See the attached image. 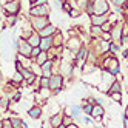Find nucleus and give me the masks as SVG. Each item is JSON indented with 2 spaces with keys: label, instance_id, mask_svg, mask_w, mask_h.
<instances>
[{
  "label": "nucleus",
  "instance_id": "obj_33",
  "mask_svg": "<svg viewBox=\"0 0 128 128\" xmlns=\"http://www.w3.org/2000/svg\"><path fill=\"white\" fill-rule=\"evenodd\" d=\"M17 22V19H16V16H10V19H8V25H14Z\"/></svg>",
  "mask_w": 128,
  "mask_h": 128
},
{
  "label": "nucleus",
  "instance_id": "obj_42",
  "mask_svg": "<svg viewBox=\"0 0 128 128\" xmlns=\"http://www.w3.org/2000/svg\"><path fill=\"white\" fill-rule=\"evenodd\" d=\"M125 117H128V106H126V111H125Z\"/></svg>",
  "mask_w": 128,
  "mask_h": 128
},
{
  "label": "nucleus",
  "instance_id": "obj_28",
  "mask_svg": "<svg viewBox=\"0 0 128 128\" xmlns=\"http://www.w3.org/2000/svg\"><path fill=\"white\" fill-rule=\"evenodd\" d=\"M110 96H111L116 102H120V100H122V93H113V94H110Z\"/></svg>",
  "mask_w": 128,
  "mask_h": 128
},
{
  "label": "nucleus",
  "instance_id": "obj_39",
  "mask_svg": "<svg viewBox=\"0 0 128 128\" xmlns=\"http://www.w3.org/2000/svg\"><path fill=\"white\" fill-rule=\"evenodd\" d=\"M8 2H11V0H0V3H2V5H6Z\"/></svg>",
  "mask_w": 128,
  "mask_h": 128
},
{
  "label": "nucleus",
  "instance_id": "obj_25",
  "mask_svg": "<svg viewBox=\"0 0 128 128\" xmlns=\"http://www.w3.org/2000/svg\"><path fill=\"white\" fill-rule=\"evenodd\" d=\"M80 111H82L80 106H77V105L72 106V116H74V117H79V116H80Z\"/></svg>",
  "mask_w": 128,
  "mask_h": 128
},
{
  "label": "nucleus",
  "instance_id": "obj_11",
  "mask_svg": "<svg viewBox=\"0 0 128 128\" xmlns=\"http://www.w3.org/2000/svg\"><path fill=\"white\" fill-rule=\"evenodd\" d=\"M54 32H56V28H54L52 25H48V26H45L43 30L39 31V36H40V39L42 37H51Z\"/></svg>",
  "mask_w": 128,
  "mask_h": 128
},
{
  "label": "nucleus",
  "instance_id": "obj_22",
  "mask_svg": "<svg viewBox=\"0 0 128 128\" xmlns=\"http://www.w3.org/2000/svg\"><path fill=\"white\" fill-rule=\"evenodd\" d=\"M116 8H124L125 6V3H126V0H110Z\"/></svg>",
  "mask_w": 128,
  "mask_h": 128
},
{
  "label": "nucleus",
  "instance_id": "obj_34",
  "mask_svg": "<svg viewBox=\"0 0 128 128\" xmlns=\"http://www.w3.org/2000/svg\"><path fill=\"white\" fill-rule=\"evenodd\" d=\"M120 43L122 45H126L128 43V36H122V37H120Z\"/></svg>",
  "mask_w": 128,
  "mask_h": 128
},
{
  "label": "nucleus",
  "instance_id": "obj_24",
  "mask_svg": "<svg viewBox=\"0 0 128 128\" xmlns=\"http://www.w3.org/2000/svg\"><path fill=\"white\" fill-rule=\"evenodd\" d=\"M93 106H94L93 104H86L82 110H84V113H85V114H91V111H93Z\"/></svg>",
  "mask_w": 128,
  "mask_h": 128
},
{
  "label": "nucleus",
  "instance_id": "obj_19",
  "mask_svg": "<svg viewBox=\"0 0 128 128\" xmlns=\"http://www.w3.org/2000/svg\"><path fill=\"white\" fill-rule=\"evenodd\" d=\"M46 59H48V56H46V52H45V51H42L40 54H39V56L37 57H36V62H37V65H43V63L45 62H46Z\"/></svg>",
  "mask_w": 128,
  "mask_h": 128
},
{
  "label": "nucleus",
  "instance_id": "obj_13",
  "mask_svg": "<svg viewBox=\"0 0 128 128\" xmlns=\"http://www.w3.org/2000/svg\"><path fill=\"white\" fill-rule=\"evenodd\" d=\"M113 93H122V86H120V82H119V80H114L113 84H111V86H110L108 91H106L108 96L113 94Z\"/></svg>",
  "mask_w": 128,
  "mask_h": 128
},
{
  "label": "nucleus",
  "instance_id": "obj_3",
  "mask_svg": "<svg viewBox=\"0 0 128 128\" xmlns=\"http://www.w3.org/2000/svg\"><path fill=\"white\" fill-rule=\"evenodd\" d=\"M114 76L111 74V72H108V71H104V74H102V85H100V88H102L105 93L108 91V88L111 86V84L114 82Z\"/></svg>",
  "mask_w": 128,
  "mask_h": 128
},
{
  "label": "nucleus",
  "instance_id": "obj_23",
  "mask_svg": "<svg viewBox=\"0 0 128 128\" xmlns=\"http://www.w3.org/2000/svg\"><path fill=\"white\" fill-rule=\"evenodd\" d=\"M40 86H42V88H50V79H48V77H42Z\"/></svg>",
  "mask_w": 128,
  "mask_h": 128
},
{
  "label": "nucleus",
  "instance_id": "obj_8",
  "mask_svg": "<svg viewBox=\"0 0 128 128\" xmlns=\"http://www.w3.org/2000/svg\"><path fill=\"white\" fill-rule=\"evenodd\" d=\"M110 19L108 16H91V23H93V26H102L104 23H106Z\"/></svg>",
  "mask_w": 128,
  "mask_h": 128
},
{
  "label": "nucleus",
  "instance_id": "obj_36",
  "mask_svg": "<svg viewBox=\"0 0 128 128\" xmlns=\"http://www.w3.org/2000/svg\"><path fill=\"white\" fill-rule=\"evenodd\" d=\"M124 128H128V117L124 116Z\"/></svg>",
  "mask_w": 128,
  "mask_h": 128
},
{
  "label": "nucleus",
  "instance_id": "obj_21",
  "mask_svg": "<svg viewBox=\"0 0 128 128\" xmlns=\"http://www.w3.org/2000/svg\"><path fill=\"white\" fill-rule=\"evenodd\" d=\"M50 122H51V125H52L54 128H56L57 125H60V124H62V116H54Z\"/></svg>",
  "mask_w": 128,
  "mask_h": 128
},
{
  "label": "nucleus",
  "instance_id": "obj_40",
  "mask_svg": "<svg viewBox=\"0 0 128 128\" xmlns=\"http://www.w3.org/2000/svg\"><path fill=\"white\" fill-rule=\"evenodd\" d=\"M68 128H79V126H77V125H70Z\"/></svg>",
  "mask_w": 128,
  "mask_h": 128
},
{
  "label": "nucleus",
  "instance_id": "obj_1",
  "mask_svg": "<svg viewBox=\"0 0 128 128\" xmlns=\"http://www.w3.org/2000/svg\"><path fill=\"white\" fill-rule=\"evenodd\" d=\"M93 6V14L94 16H106L110 11V5L106 0H94V3H91Z\"/></svg>",
  "mask_w": 128,
  "mask_h": 128
},
{
  "label": "nucleus",
  "instance_id": "obj_15",
  "mask_svg": "<svg viewBox=\"0 0 128 128\" xmlns=\"http://www.w3.org/2000/svg\"><path fill=\"white\" fill-rule=\"evenodd\" d=\"M28 43L31 45V46L32 48H36V46H39V45H40V36L39 34H31L30 36V37H28Z\"/></svg>",
  "mask_w": 128,
  "mask_h": 128
},
{
  "label": "nucleus",
  "instance_id": "obj_2",
  "mask_svg": "<svg viewBox=\"0 0 128 128\" xmlns=\"http://www.w3.org/2000/svg\"><path fill=\"white\" fill-rule=\"evenodd\" d=\"M31 25L34 30H43L45 26H48V17H31Z\"/></svg>",
  "mask_w": 128,
  "mask_h": 128
},
{
  "label": "nucleus",
  "instance_id": "obj_31",
  "mask_svg": "<svg viewBox=\"0 0 128 128\" xmlns=\"http://www.w3.org/2000/svg\"><path fill=\"white\" fill-rule=\"evenodd\" d=\"M6 108H8V104H6V100H0V111H5Z\"/></svg>",
  "mask_w": 128,
  "mask_h": 128
},
{
  "label": "nucleus",
  "instance_id": "obj_41",
  "mask_svg": "<svg viewBox=\"0 0 128 128\" xmlns=\"http://www.w3.org/2000/svg\"><path fill=\"white\" fill-rule=\"evenodd\" d=\"M57 2H60V3H66V0H57Z\"/></svg>",
  "mask_w": 128,
  "mask_h": 128
},
{
  "label": "nucleus",
  "instance_id": "obj_37",
  "mask_svg": "<svg viewBox=\"0 0 128 128\" xmlns=\"http://www.w3.org/2000/svg\"><path fill=\"white\" fill-rule=\"evenodd\" d=\"M124 59H128V50H124Z\"/></svg>",
  "mask_w": 128,
  "mask_h": 128
},
{
  "label": "nucleus",
  "instance_id": "obj_7",
  "mask_svg": "<svg viewBox=\"0 0 128 128\" xmlns=\"http://www.w3.org/2000/svg\"><path fill=\"white\" fill-rule=\"evenodd\" d=\"M31 51H32V46L28 43V42H23V40H19V52L22 56H26V57H31Z\"/></svg>",
  "mask_w": 128,
  "mask_h": 128
},
{
  "label": "nucleus",
  "instance_id": "obj_20",
  "mask_svg": "<svg viewBox=\"0 0 128 128\" xmlns=\"http://www.w3.org/2000/svg\"><path fill=\"white\" fill-rule=\"evenodd\" d=\"M10 122L12 128H23V122L19 120V119H10Z\"/></svg>",
  "mask_w": 128,
  "mask_h": 128
},
{
  "label": "nucleus",
  "instance_id": "obj_6",
  "mask_svg": "<svg viewBox=\"0 0 128 128\" xmlns=\"http://www.w3.org/2000/svg\"><path fill=\"white\" fill-rule=\"evenodd\" d=\"M62 84H63L62 76H52V77L50 79V88L54 91V93H59V91H60Z\"/></svg>",
  "mask_w": 128,
  "mask_h": 128
},
{
  "label": "nucleus",
  "instance_id": "obj_17",
  "mask_svg": "<svg viewBox=\"0 0 128 128\" xmlns=\"http://www.w3.org/2000/svg\"><path fill=\"white\" fill-rule=\"evenodd\" d=\"M68 46H70V50H71V51H74V52H76V50L80 46V42H79V39H77V37L71 39V40L68 42Z\"/></svg>",
  "mask_w": 128,
  "mask_h": 128
},
{
  "label": "nucleus",
  "instance_id": "obj_16",
  "mask_svg": "<svg viewBox=\"0 0 128 128\" xmlns=\"http://www.w3.org/2000/svg\"><path fill=\"white\" fill-rule=\"evenodd\" d=\"M51 66H52V63L51 62H45L43 65H42V71H43V77H50L51 76Z\"/></svg>",
  "mask_w": 128,
  "mask_h": 128
},
{
  "label": "nucleus",
  "instance_id": "obj_26",
  "mask_svg": "<svg viewBox=\"0 0 128 128\" xmlns=\"http://www.w3.org/2000/svg\"><path fill=\"white\" fill-rule=\"evenodd\" d=\"M22 80H23V76H22V72H19V71H17L16 74H14V82H16V84H20Z\"/></svg>",
  "mask_w": 128,
  "mask_h": 128
},
{
  "label": "nucleus",
  "instance_id": "obj_30",
  "mask_svg": "<svg viewBox=\"0 0 128 128\" xmlns=\"http://www.w3.org/2000/svg\"><path fill=\"white\" fill-rule=\"evenodd\" d=\"M86 56V51H85V48H80V51H79V54H77V57L76 59H84Z\"/></svg>",
  "mask_w": 128,
  "mask_h": 128
},
{
  "label": "nucleus",
  "instance_id": "obj_32",
  "mask_svg": "<svg viewBox=\"0 0 128 128\" xmlns=\"http://www.w3.org/2000/svg\"><path fill=\"white\" fill-rule=\"evenodd\" d=\"M91 30H93L94 34H102V26H93Z\"/></svg>",
  "mask_w": 128,
  "mask_h": 128
},
{
  "label": "nucleus",
  "instance_id": "obj_14",
  "mask_svg": "<svg viewBox=\"0 0 128 128\" xmlns=\"http://www.w3.org/2000/svg\"><path fill=\"white\" fill-rule=\"evenodd\" d=\"M19 72H22L23 79H26V82H28V84H32V82H34V79H36V76L32 74V72H31L30 70H26V68H22Z\"/></svg>",
  "mask_w": 128,
  "mask_h": 128
},
{
  "label": "nucleus",
  "instance_id": "obj_29",
  "mask_svg": "<svg viewBox=\"0 0 128 128\" xmlns=\"http://www.w3.org/2000/svg\"><path fill=\"white\" fill-rule=\"evenodd\" d=\"M46 3H48V0H36L32 3V6H45Z\"/></svg>",
  "mask_w": 128,
  "mask_h": 128
},
{
  "label": "nucleus",
  "instance_id": "obj_45",
  "mask_svg": "<svg viewBox=\"0 0 128 128\" xmlns=\"http://www.w3.org/2000/svg\"><path fill=\"white\" fill-rule=\"evenodd\" d=\"M126 28H128V22H126Z\"/></svg>",
  "mask_w": 128,
  "mask_h": 128
},
{
  "label": "nucleus",
  "instance_id": "obj_35",
  "mask_svg": "<svg viewBox=\"0 0 128 128\" xmlns=\"http://www.w3.org/2000/svg\"><path fill=\"white\" fill-rule=\"evenodd\" d=\"M2 128H12V126H11V122H10V119H8V120H5V125H3Z\"/></svg>",
  "mask_w": 128,
  "mask_h": 128
},
{
  "label": "nucleus",
  "instance_id": "obj_18",
  "mask_svg": "<svg viewBox=\"0 0 128 128\" xmlns=\"http://www.w3.org/2000/svg\"><path fill=\"white\" fill-rule=\"evenodd\" d=\"M28 114H30L32 119H37V117H40V114H42V110H40L39 106H34V108H31L30 111H28Z\"/></svg>",
  "mask_w": 128,
  "mask_h": 128
},
{
  "label": "nucleus",
  "instance_id": "obj_43",
  "mask_svg": "<svg viewBox=\"0 0 128 128\" xmlns=\"http://www.w3.org/2000/svg\"><path fill=\"white\" fill-rule=\"evenodd\" d=\"M2 126H3V122H2V120H0V128H2Z\"/></svg>",
  "mask_w": 128,
  "mask_h": 128
},
{
  "label": "nucleus",
  "instance_id": "obj_10",
  "mask_svg": "<svg viewBox=\"0 0 128 128\" xmlns=\"http://www.w3.org/2000/svg\"><path fill=\"white\" fill-rule=\"evenodd\" d=\"M104 106L102 105H99V104H96L94 106H93V111H91V117H93V119H100V117H102L104 116Z\"/></svg>",
  "mask_w": 128,
  "mask_h": 128
},
{
  "label": "nucleus",
  "instance_id": "obj_12",
  "mask_svg": "<svg viewBox=\"0 0 128 128\" xmlns=\"http://www.w3.org/2000/svg\"><path fill=\"white\" fill-rule=\"evenodd\" d=\"M110 32H111V40H120V37H122V25L119 23L116 28H113Z\"/></svg>",
  "mask_w": 128,
  "mask_h": 128
},
{
  "label": "nucleus",
  "instance_id": "obj_5",
  "mask_svg": "<svg viewBox=\"0 0 128 128\" xmlns=\"http://www.w3.org/2000/svg\"><path fill=\"white\" fill-rule=\"evenodd\" d=\"M3 8H5V11L10 16H16L17 12H19V10H20V5H19L17 0H11V2H8L6 5H3Z\"/></svg>",
  "mask_w": 128,
  "mask_h": 128
},
{
  "label": "nucleus",
  "instance_id": "obj_4",
  "mask_svg": "<svg viewBox=\"0 0 128 128\" xmlns=\"http://www.w3.org/2000/svg\"><path fill=\"white\" fill-rule=\"evenodd\" d=\"M30 12H31L32 17H46L50 14V10H48L46 5L45 6H32Z\"/></svg>",
  "mask_w": 128,
  "mask_h": 128
},
{
  "label": "nucleus",
  "instance_id": "obj_9",
  "mask_svg": "<svg viewBox=\"0 0 128 128\" xmlns=\"http://www.w3.org/2000/svg\"><path fill=\"white\" fill-rule=\"evenodd\" d=\"M51 46H52V36H51V37H42V39H40V45H39V48H40L42 51L46 52Z\"/></svg>",
  "mask_w": 128,
  "mask_h": 128
},
{
  "label": "nucleus",
  "instance_id": "obj_27",
  "mask_svg": "<svg viewBox=\"0 0 128 128\" xmlns=\"http://www.w3.org/2000/svg\"><path fill=\"white\" fill-rule=\"evenodd\" d=\"M40 52H42V50H40L39 46H36V48H32V51H31V57H34V59H36V57H37V56H39Z\"/></svg>",
  "mask_w": 128,
  "mask_h": 128
},
{
  "label": "nucleus",
  "instance_id": "obj_38",
  "mask_svg": "<svg viewBox=\"0 0 128 128\" xmlns=\"http://www.w3.org/2000/svg\"><path fill=\"white\" fill-rule=\"evenodd\" d=\"M56 128H66V125H65V124H63V122H62V124H60V125H57Z\"/></svg>",
  "mask_w": 128,
  "mask_h": 128
},
{
  "label": "nucleus",
  "instance_id": "obj_44",
  "mask_svg": "<svg viewBox=\"0 0 128 128\" xmlns=\"http://www.w3.org/2000/svg\"><path fill=\"white\" fill-rule=\"evenodd\" d=\"M34 2H36V0H31V3H34Z\"/></svg>",
  "mask_w": 128,
  "mask_h": 128
}]
</instances>
